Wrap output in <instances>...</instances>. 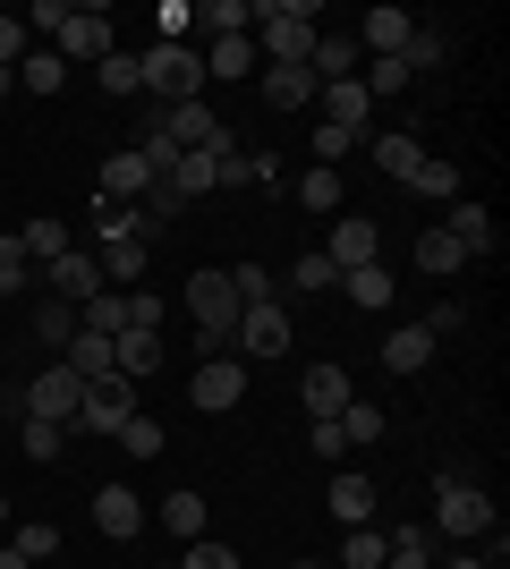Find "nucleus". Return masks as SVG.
Returning <instances> with one entry per match:
<instances>
[{
	"label": "nucleus",
	"instance_id": "1",
	"mask_svg": "<svg viewBox=\"0 0 510 569\" xmlns=\"http://www.w3.org/2000/svg\"><path fill=\"white\" fill-rule=\"evenodd\" d=\"M316 0H256V51H272V69H307V51L323 34Z\"/></svg>",
	"mask_w": 510,
	"mask_h": 569
},
{
	"label": "nucleus",
	"instance_id": "2",
	"mask_svg": "<svg viewBox=\"0 0 510 569\" xmlns=\"http://www.w3.org/2000/svg\"><path fill=\"white\" fill-rule=\"evenodd\" d=\"M137 77H146V94H162V111L170 102H204V51H188V43H146Z\"/></svg>",
	"mask_w": 510,
	"mask_h": 569
},
{
	"label": "nucleus",
	"instance_id": "3",
	"mask_svg": "<svg viewBox=\"0 0 510 569\" xmlns=\"http://www.w3.org/2000/svg\"><path fill=\"white\" fill-rule=\"evenodd\" d=\"M188 315H196V332H204V357H230V340H239V289H230V272H196Z\"/></svg>",
	"mask_w": 510,
	"mask_h": 569
},
{
	"label": "nucleus",
	"instance_id": "4",
	"mask_svg": "<svg viewBox=\"0 0 510 569\" xmlns=\"http://www.w3.org/2000/svg\"><path fill=\"white\" fill-rule=\"evenodd\" d=\"M434 527H442V536H486V527H493V493L477 485V476L442 468L434 476Z\"/></svg>",
	"mask_w": 510,
	"mask_h": 569
},
{
	"label": "nucleus",
	"instance_id": "5",
	"mask_svg": "<svg viewBox=\"0 0 510 569\" xmlns=\"http://www.w3.org/2000/svg\"><path fill=\"white\" fill-rule=\"evenodd\" d=\"M128 417H137V382H128V375H94L86 391H77V417H69V426L77 433H120Z\"/></svg>",
	"mask_w": 510,
	"mask_h": 569
},
{
	"label": "nucleus",
	"instance_id": "6",
	"mask_svg": "<svg viewBox=\"0 0 510 569\" xmlns=\"http://www.w3.org/2000/svg\"><path fill=\"white\" fill-rule=\"evenodd\" d=\"M442 238H451L468 263H486L493 247H502V230H493V213L477 204V196H451V213H442Z\"/></svg>",
	"mask_w": 510,
	"mask_h": 569
},
{
	"label": "nucleus",
	"instance_id": "7",
	"mask_svg": "<svg viewBox=\"0 0 510 569\" xmlns=\"http://www.w3.org/2000/svg\"><path fill=\"white\" fill-rule=\"evenodd\" d=\"M43 289L51 298H69V307H86V298H102V263H94V247H69V256H51L43 263Z\"/></svg>",
	"mask_w": 510,
	"mask_h": 569
},
{
	"label": "nucleus",
	"instance_id": "8",
	"mask_svg": "<svg viewBox=\"0 0 510 569\" xmlns=\"http://www.w3.org/2000/svg\"><path fill=\"white\" fill-rule=\"evenodd\" d=\"M323 263H332V272H358V263H383V230H374L366 213L332 221V230H323Z\"/></svg>",
	"mask_w": 510,
	"mask_h": 569
},
{
	"label": "nucleus",
	"instance_id": "9",
	"mask_svg": "<svg viewBox=\"0 0 510 569\" xmlns=\"http://www.w3.org/2000/svg\"><path fill=\"white\" fill-rule=\"evenodd\" d=\"M239 357H281L290 349V307L281 298H264V307H239V340H230Z\"/></svg>",
	"mask_w": 510,
	"mask_h": 569
},
{
	"label": "nucleus",
	"instance_id": "10",
	"mask_svg": "<svg viewBox=\"0 0 510 569\" xmlns=\"http://www.w3.org/2000/svg\"><path fill=\"white\" fill-rule=\"evenodd\" d=\"M188 400L204 408V417L239 408V400H247V366H239V357H204V366H196V382H188Z\"/></svg>",
	"mask_w": 510,
	"mask_h": 569
},
{
	"label": "nucleus",
	"instance_id": "11",
	"mask_svg": "<svg viewBox=\"0 0 510 569\" xmlns=\"http://www.w3.org/2000/svg\"><path fill=\"white\" fill-rule=\"evenodd\" d=\"M51 51L77 69V60H111L120 43H111V18H102V9H69V26L51 34Z\"/></svg>",
	"mask_w": 510,
	"mask_h": 569
},
{
	"label": "nucleus",
	"instance_id": "12",
	"mask_svg": "<svg viewBox=\"0 0 510 569\" xmlns=\"http://www.w3.org/2000/svg\"><path fill=\"white\" fill-rule=\"evenodd\" d=\"M77 391H86V382H77L69 366H43V375L26 382V417H43V426H69V417H77Z\"/></svg>",
	"mask_w": 510,
	"mask_h": 569
},
{
	"label": "nucleus",
	"instance_id": "13",
	"mask_svg": "<svg viewBox=\"0 0 510 569\" xmlns=\"http://www.w3.org/2000/svg\"><path fill=\"white\" fill-rule=\"evenodd\" d=\"M162 137L179 144V153H213L230 128L213 119V102H170V111H162Z\"/></svg>",
	"mask_w": 510,
	"mask_h": 569
},
{
	"label": "nucleus",
	"instance_id": "14",
	"mask_svg": "<svg viewBox=\"0 0 510 569\" xmlns=\"http://www.w3.org/2000/svg\"><path fill=\"white\" fill-rule=\"evenodd\" d=\"M298 400H307V426H323V417H340V408L358 400V382H349V366H307Z\"/></svg>",
	"mask_w": 510,
	"mask_h": 569
},
{
	"label": "nucleus",
	"instance_id": "15",
	"mask_svg": "<svg viewBox=\"0 0 510 569\" xmlns=\"http://www.w3.org/2000/svg\"><path fill=\"white\" fill-rule=\"evenodd\" d=\"M409 34H417L409 9H366V18H358V43L374 51V60H400V51H409Z\"/></svg>",
	"mask_w": 510,
	"mask_h": 569
},
{
	"label": "nucleus",
	"instance_id": "16",
	"mask_svg": "<svg viewBox=\"0 0 510 569\" xmlns=\"http://www.w3.org/2000/svg\"><path fill=\"white\" fill-rule=\"evenodd\" d=\"M256 86H264V102H272V111H316V94H323V86H316V69H272V60L256 69Z\"/></svg>",
	"mask_w": 510,
	"mask_h": 569
},
{
	"label": "nucleus",
	"instance_id": "17",
	"mask_svg": "<svg viewBox=\"0 0 510 569\" xmlns=\"http://www.w3.org/2000/svg\"><path fill=\"white\" fill-rule=\"evenodd\" d=\"M316 111L332 119V128H349V137H366V111H374V94H366L358 77H332V86L316 94Z\"/></svg>",
	"mask_w": 510,
	"mask_h": 569
},
{
	"label": "nucleus",
	"instance_id": "18",
	"mask_svg": "<svg viewBox=\"0 0 510 569\" xmlns=\"http://www.w3.org/2000/svg\"><path fill=\"white\" fill-rule=\"evenodd\" d=\"M146 188H153V170H146V153H137V144L102 162V204H146Z\"/></svg>",
	"mask_w": 510,
	"mask_h": 569
},
{
	"label": "nucleus",
	"instance_id": "19",
	"mask_svg": "<svg viewBox=\"0 0 510 569\" xmlns=\"http://www.w3.org/2000/svg\"><path fill=\"white\" fill-rule=\"evenodd\" d=\"M94 527L111 536V545H128V536L146 527V501L128 493V485H102V493H94Z\"/></svg>",
	"mask_w": 510,
	"mask_h": 569
},
{
	"label": "nucleus",
	"instance_id": "20",
	"mask_svg": "<svg viewBox=\"0 0 510 569\" xmlns=\"http://www.w3.org/2000/svg\"><path fill=\"white\" fill-rule=\"evenodd\" d=\"M383 366L391 375H426V366H434V332H426V323H400V332L383 340Z\"/></svg>",
	"mask_w": 510,
	"mask_h": 569
},
{
	"label": "nucleus",
	"instance_id": "21",
	"mask_svg": "<svg viewBox=\"0 0 510 569\" xmlns=\"http://www.w3.org/2000/svg\"><path fill=\"white\" fill-rule=\"evenodd\" d=\"M374 501H383V493H374L358 468H340V476H332V519H340V527H366V519H374Z\"/></svg>",
	"mask_w": 510,
	"mask_h": 569
},
{
	"label": "nucleus",
	"instance_id": "22",
	"mask_svg": "<svg viewBox=\"0 0 510 569\" xmlns=\"http://www.w3.org/2000/svg\"><path fill=\"white\" fill-rule=\"evenodd\" d=\"M153 366H162V332H120V340H111V375L146 382Z\"/></svg>",
	"mask_w": 510,
	"mask_h": 569
},
{
	"label": "nucleus",
	"instance_id": "23",
	"mask_svg": "<svg viewBox=\"0 0 510 569\" xmlns=\"http://www.w3.org/2000/svg\"><path fill=\"white\" fill-rule=\"evenodd\" d=\"M94 263L111 289H137L146 281V238H111V247H94Z\"/></svg>",
	"mask_w": 510,
	"mask_h": 569
},
{
	"label": "nucleus",
	"instance_id": "24",
	"mask_svg": "<svg viewBox=\"0 0 510 569\" xmlns=\"http://www.w3.org/2000/svg\"><path fill=\"white\" fill-rule=\"evenodd\" d=\"M264 69V60H256V34H221L213 51H204V77H221V86H230V77H256Z\"/></svg>",
	"mask_w": 510,
	"mask_h": 569
},
{
	"label": "nucleus",
	"instance_id": "25",
	"mask_svg": "<svg viewBox=\"0 0 510 569\" xmlns=\"http://www.w3.org/2000/svg\"><path fill=\"white\" fill-rule=\"evenodd\" d=\"M383 552H391V536H383L374 519H366V527H349V536H340L332 569H383Z\"/></svg>",
	"mask_w": 510,
	"mask_h": 569
},
{
	"label": "nucleus",
	"instance_id": "26",
	"mask_svg": "<svg viewBox=\"0 0 510 569\" xmlns=\"http://www.w3.org/2000/svg\"><path fill=\"white\" fill-rule=\"evenodd\" d=\"M230 153V137L213 144V153H179V170H170V188H179V204H196V196H213V162Z\"/></svg>",
	"mask_w": 510,
	"mask_h": 569
},
{
	"label": "nucleus",
	"instance_id": "27",
	"mask_svg": "<svg viewBox=\"0 0 510 569\" xmlns=\"http://www.w3.org/2000/svg\"><path fill=\"white\" fill-rule=\"evenodd\" d=\"M307 69H316V86H332V77H358V43H349V34H316Z\"/></svg>",
	"mask_w": 510,
	"mask_h": 569
},
{
	"label": "nucleus",
	"instance_id": "28",
	"mask_svg": "<svg viewBox=\"0 0 510 569\" xmlns=\"http://www.w3.org/2000/svg\"><path fill=\"white\" fill-rule=\"evenodd\" d=\"M374 170H383V179H400V188H409L417 170H426V144H417V137H374Z\"/></svg>",
	"mask_w": 510,
	"mask_h": 569
},
{
	"label": "nucleus",
	"instance_id": "29",
	"mask_svg": "<svg viewBox=\"0 0 510 569\" xmlns=\"http://www.w3.org/2000/svg\"><path fill=\"white\" fill-rule=\"evenodd\" d=\"M196 26H213V43L221 34H256V0H196Z\"/></svg>",
	"mask_w": 510,
	"mask_h": 569
},
{
	"label": "nucleus",
	"instance_id": "30",
	"mask_svg": "<svg viewBox=\"0 0 510 569\" xmlns=\"http://www.w3.org/2000/svg\"><path fill=\"white\" fill-rule=\"evenodd\" d=\"M340 298H358L366 315L391 307V263H358V272H340Z\"/></svg>",
	"mask_w": 510,
	"mask_h": 569
},
{
	"label": "nucleus",
	"instance_id": "31",
	"mask_svg": "<svg viewBox=\"0 0 510 569\" xmlns=\"http://www.w3.org/2000/svg\"><path fill=\"white\" fill-rule=\"evenodd\" d=\"M86 323H77V332H102V340H120L128 332V289H102V298H86Z\"/></svg>",
	"mask_w": 510,
	"mask_h": 569
},
{
	"label": "nucleus",
	"instance_id": "32",
	"mask_svg": "<svg viewBox=\"0 0 510 569\" xmlns=\"http://www.w3.org/2000/svg\"><path fill=\"white\" fill-rule=\"evenodd\" d=\"M146 204H94V247H111V238H146Z\"/></svg>",
	"mask_w": 510,
	"mask_h": 569
},
{
	"label": "nucleus",
	"instance_id": "33",
	"mask_svg": "<svg viewBox=\"0 0 510 569\" xmlns=\"http://www.w3.org/2000/svg\"><path fill=\"white\" fill-rule=\"evenodd\" d=\"M18 86H26V94H60V86H69V60H60V51H26Z\"/></svg>",
	"mask_w": 510,
	"mask_h": 569
},
{
	"label": "nucleus",
	"instance_id": "34",
	"mask_svg": "<svg viewBox=\"0 0 510 569\" xmlns=\"http://www.w3.org/2000/svg\"><path fill=\"white\" fill-rule=\"evenodd\" d=\"M18 247H26V263H51V256H69V221H26L18 230Z\"/></svg>",
	"mask_w": 510,
	"mask_h": 569
},
{
	"label": "nucleus",
	"instance_id": "35",
	"mask_svg": "<svg viewBox=\"0 0 510 569\" xmlns=\"http://www.w3.org/2000/svg\"><path fill=\"white\" fill-rule=\"evenodd\" d=\"M34 340H43V349H69L77 340V307L69 298H43V307H34Z\"/></svg>",
	"mask_w": 510,
	"mask_h": 569
},
{
	"label": "nucleus",
	"instance_id": "36",
	"mask_svg": "<svg viewBox=\"0 0 510 569\" xmlns=\"http://www.w3.org/2000/svg\"><path fill=\"white\" fill-rule=\"evenodd\" d=\"M460 247H451V238H442V230H417V272H426V281H442V272H460Z\"/></svg>",
	"mask_w": 510,
	"mask_h": 569
},
{
	"label": "nucleus",
	"instance_id": "37",
	"mask_svg": "<svg viewBox=\"0 0 510 569\" xmlns=\"http://www.w3.org/2000/svg\"><path fill=\"white\" fill-rule=\"evenodd\" d=\"M162 527L179 536V545H196V536H204V493H170L162 501Z\"/></svg>",
	"mask_w": 510,
	"mask_h": 569
},
{
	"label": "nucleus",
	"instance_id": "38",
	"mask_svg": "<svg viewBox=\"0 0 510 569\" xmlns=\"http://www.w3.org/2000/svg\"><path fill=\"white\" fill-rule=\"evenodd\" d=\"M69 375H77V382L111 375V340H102V332H77V340H69Z\"/></svg>",
	"mask_w": 510,
	"mask_h": 569
},
{
	"label": "nucleus",
	"instance_id": "39",
	"mask_svg": "<svg viewBox=\"0 0 510 569\" xmlns=\"http://www.w3.org/2000/svg\"><path fill=\"white\" fill-rule=\"evenodd\" d=\"M94 86H102V94H146V77H137V51H111V60H94Z\"/></svg>",
	"mask_w": 510,
	"mask_h": 569
},
{
	"label": "nucleus",
	"instance_id": "40",
	"mask_svg": "<svg viewBox=\"0 0 510 569\" xmlns=\"http://www.w3.org/2000/svg\"><path fill=\"white\" fill-rule=\"evenodd\" d=\"M332 426H340V442H383V408H374V400H349Z\"/></svg>",
	"mask_w": 510,
	"mask_h": 569
},
{
	"label": "nucleus",
	"instance_id": "41",
	"mask_svg": "<svg viewBox=\"0 0 510 569\" xmlns=\"http://www.w3.org/2000/svg\"><path fill=\"white\" fill-rule=\"evenodd\" d=\"M26 289H34V263L18 238H0V298H26Z\"/></svg>",
	"mask_w": 510,
	"mask_h": 569
},
{
	"label": "nucleus",
	"instance_id": "42",
	"mask_svg": "<svg viewBox=\"0 0 510 569\" xmlns=\"http://www.w3.org/2000/svg\"><path fill=\"white\" fill-rule=\"evenodd\" d=\"M230 289H239V307H264V298H281V281H272L264 263H230Z\"/></svg>",
	"mask_w": 510,
	"mask_h": 569
},
{
	"label": "nucleus",
	"instance_id": "43",
	"mask_svg": "<svg viewBox=\"0 0 510 569\" xmlns=\"http://www.w3.org/2000/svg\"><path fill=\"white\" fill-rule=\"evenodd\" d=\"M298 204H307V213H340V170H307V179H298Z\"/></svg>",
	"mask_w": 510,
	"mask_h": 569
},
{
	"label": "nucleus",
	"instance_id": "44",
	"mask_svg": "<svg viewBox=\"0 0 510 569\" xmlns=\"http://www.w3.org/2000/svg\"><path fill=\"white\" fill-rule=\"evenodd\" d=\"M383 569H434V561H426V527H391Z\"/></svg>",
	"mask_w": 510,
	"mask_h": 569
},
{
	"label": "nucleus",
	"instance_id": "45",
	"mask_svg": "<svg viewBox=\"0 0 510 569\" xmlns=\"http://www.w3.org/2000/svg\"><path fill=\"white\" fill-rule=\"evenodd\" d=\"M290 289H307V298H323V289H340V272H332V263H323V247H316V256H298V263H290Z\"/></svg>",
	"mask_w": 510,
	"mask_h": 569
},
{
	"label": "nucleus",
	"instance_id": "46",
	"mask_svg": "<svg viewBox=\"0 0 510 569\" xmlns=\"http://www.w3.org/2000/svg\"><path fill=\"white\" fill-rule=\"evenodd\" d=\"M179 569H247V561H239L230 545H221V536H196V545L179 552Z\"/></svg>",
	"mask_w": 510,
	"mask_h": 569
},
{
	"label": "nucleus",
	"instance_id": "47",
	"mask_svg": "<svg viewBox=\"0 0 510 569\" xmlns=\"http://www.w3.org/2000/svg\"><path fill=\"white\" fill-rule=\"evenodd\" d=\"M442 51H451V43H442L434 26H417V34H409V51H400V60H409V77H426V69H442Z\"/></svg>",
	"mask_w": 510,
	"mask_h": 569
},
{
	"label": "nucleus",
	"instance_id": "48",
	"mask_svg": "<svg viewBox=\"0 0 510 569\" xmlns=\"http://www.w3.org/2000/svg\"><path fill=\"white\" fill-rule=\"evenodd\" d=\"M120 451H128V459H153V451H162V426H153L146 408H137V417L120 426Z\"/></svg>",
	"mask_w": 510,
	"mask_h": 569
},
{
	"label": "nucleus",
	"instance_id": "49",
	"mask_svg": "<svg viewBox=\"0 0 510 569\" xmlns=\"http://www.w3.org/2000/svg\"><path fill=\"white\" fill-rule=\"evenodd\" d=\"M358 86H366V94H409L417 77H409V60H374V69H366Z\"/></svg>",
	"mask_w": 510,
	"mask_h": 569
},
{
	"label": "nucleus",
	"instance_id": "50",
	"mask_svg": "<svg viewBox=\"0 0 510 569\" xmlns=\"http://www.w3.org/2000/svg\"><path fill=\"white\" fill-rule=\"evenodd\" d=\"M409 188H417V196H442V204H451V196H460V170H451V162H434V153H426V170H417Z\"/></svg>",
	"mask_w": 510,
	"mask_h": 569
},
{
	"label": "nucleus",
	"instance_id": "51",
	"mask_svg": "<svg viewBox=\"0 0 510 569\" xmlns=\"http://www.w3.org/2000/svg\"><path fill=\"white\" fill-rule=\"evenodd\" d=\"M18 552H26V561H51V552H60V527H51V519H26L18 527Z\"/></svg>",
	"mask_w": 510,
	"mask_h": 569
},
{
	"label": "nucleus",
	"instance_id": "52",
	"mask_svg": "<svg viewBox=\"0 0 510 569\" xmlns=\"http://www.w3.org/2000/svg\"><path fill=\"white\" fill-rule=\"evenodd\" d=\"M340 153H358V137H349V128H332V119H316V170H332Z\"/></svg>",
	"mask_w": 510,
	"mask_h": 569
},
{
	"label": "nucleus",
	"instance_id": "53",
	"mask_svg": "<svg viewBox=\"0 0 510 569\" xmlns=\"http://www.w3.org/2000/svg\"><path fill=\"white\" fill-rule=\"evenodd\" d=\"M60 433H69V426H43V417H26L18 442H26V459H60Z\"/></svg>",
	"mask_w": 510,
	"mask_h": 569
},
{
	"label": "nucleus",
	"instance_id": "54",
	"mask_svg": "<svg viewBox=\"0 0 510 569\" xmlns=\"http://www.w3.org/2000/svg\"><path fill=\"white\" fill-rule=\"evenodd\" d=\"M188 213V204H179V188H170V179H153L146 188V221H179Z\"/></svg>",
	"mask_w": 510,
	"mask_h": 569
},
{
	"label": "nucleus",
	"instance_id": "55",
	"mask_svg": "<svg viewBox=\"0 0 510 569\" xmlns=\"http://www.w3.org/2000/svg\"><path fill=\"white\" fill-rule=\"evenodd\" d=\"M188 26H196L188 0H162V34H153V43H188Z\"/></svg>",
	"mask_w": 510,
	"mask_h": 569
},
{
	"label": "nucleus",
	"instance_id": "56",
	"mask_svg": "<svg viewBox=\"0 0 510 569\" xmlns=\"http://www.w3.org/2000/svg\"><path fill=\"white\" fill-rule=\"evenodd\" d=\"M26 26H43V34H60V26H69V0H34V9H26Z\"/></svg>",
	"mask_w": 510,
	"mask_h": 569
},
{
	"label": "nucleus",
	"instance_id": "57",
	"mask_svg": "<svg viewBox=\"0 0 510 569\" xmlns=\"http://www.w3.org/2000/svg\"><path fill=\"white\" fill-rule=\"evenodd\" d=\"M18 60H26V26L0 18V69H18Z\"/></svg>",
	"mask_w": 510,
	"mask_h": 569
},
{
	"label": "nucleus",
	"instance_id": "58",
	"mask_svg": "<svg viewBox=\"0 0 510 569\" xmlns=\"http://www.w3.org/2000/svg\"><path fill=\"white\" fill-rule=\"evenodd\" d=\"M307 442H316V459H340V451H349V442H340V426H332V417H323V426H307Z\"/></svg>",
	"mask_w": 510,
	"mask_h": 569
},
{
	"label": "nucleus",
	"instance_id": "59",
	"mask_svg": "<svg viewBox=\"0 0 510 569\" xmlns=\"http://www.w3.org/2000/svg\"><path fill=\"white\" fill-rule=\"evenodd\" d=\"M0 569H34V561H26V552H18V545H0Z\"/></svg>",
	"mask_w": 510,
	"mask_h": 569
},
{
	"label": "nucleus",
	"instance_id": "60",
	"mask_svg": "<svg viewBox=\"0 0 510 569\" xmlns=\"http://www.w3.org/2000/svg\"><path fill=\"white\" fill-rule=\"evenodd\" d=\"M442 569H486V561H477V552H451V561H442Z\"/></svg>",
	"mask_w": 510,
	"mask_h": 569
},
{
	"label": "nucleus",
	"instance_id": "61",
	"mask_svg": "<svg viewBox=\"0 0 510 569\" xmlns=\"http://www.w3.org/2000/svg\"><path fill=\"white\" fill-rule=\"evenodd\" d=\"M0 94H18V69H0Z\"/></svg>",
	"mask_w": 510,
	"mask_h": 569
},
{
	"label": "nucleus",
	"instance_id": "62",
	"mask_svg": "<svg viewBox=\"0 0 510 569\" xmlns=\"http://www.w3.org/2000/svg\"><path fill=\"white\" fill-rule=\"evenodd\" d=\"M298 569H332V561H298Z\"/></svg>",
	"mask_w": 510,
	"mask_h": 569
},
{
	"label": "nucleus",
	"instance_id": "63",
	"mask_svg": "<svg viewBox=\"0 0 510 569\" xmlns=\"http://www.w3.org/2000/svg\"><path fill=\"white\" fill-rule=\"evenodd\" d=\"M0 519H9V493H0Z\"/></svg>",
	"mask_w": 510,
	"mask_h": 569
}]
</instances>
